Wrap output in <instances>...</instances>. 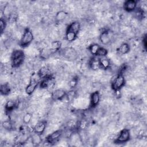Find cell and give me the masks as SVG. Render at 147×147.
I'll use <instances>...</instances> for the list:
<instances>
[{
	"label": "cell",
	"instance_id": "e0dca14e",
	"mask_svg": "<svg viewBox=\"0 0 147 147\" xmlns=\"http://www.w3.org/2000/svg\"><path fill=\"white\" fill-rule=\"evenodd\" d=\"M18 104L16 101L10 100H8L5 105V110L6 113H10L17 108Z\"/></svg>",
	"mask_w": 147,
	"mask_h": 147
},
{
	"label": "cell",
	"instance_id": "cb8c5ba5",
	"mask_svg": "<svg viewBox=\"0 0 147 147\" xmlns=\"http://www.w3.org/2000/svg\"><path fill=\"white\" fill-rule=\"evenodd\" d=\"M42 139L41 138V135L37 133H34V134L31 137L32 143L34 145H38L41 142Z\"/></svg>",
	"mask_w": 147,
	"mask_h": 147
},
{
	"label": "cell",
	"instance_id": "5b68a950",
	"mask_svg": "<svg viewBox=\"0 0 147 147\" xmlns=\"http://www.w3.org/2000/svg\"><path fill=\"white\" fill-rule=\"evenodd\" d=\"M130 138V130L128 129H123L119 132L118 136L114 140V143L117 144H121L126 143Z\"/></svg>",
	"mask_w": 147,
	"mask_h": 147
},
{
	"label": "cell",
	"instance_id": "f546056e",
	"mask_svg": "<svg viewBox=\"0 0 147 147\" xmlns=\"http://www.w3.org/2000/svg\"><path fill=\"white\" fill-rule=\"evenodd\" d=\"M6 24L7 23L6 20L4 18H1L0 19V32L1 34H2L5 31L6 27Z\"/></svg>",
	"mask_w": 147,
	"mask_h": 147
},
{
	"label": "cell",
	"instance_id": "7402d4cb",
	"mask_svg": "<svg viewBox=\"0 0 147 147\" xmlns=\"http://www.w3.org/2000/svg\"><path fill=\"white\" fill-rule=\"evenodd\" d=\"M67 16V13L64 10L59 11L55 16V21L57 22H61L64 20Z\"/></svg>",
	"mask_w": 147,
	"mask_h": 147
},
{
	"label": "cell",
	"instance_id": "6da1fadb",
	"mask_svg": "<svg viewBox=\"0 0 147 147\" xmlns=\"http://www.w3.org/2000/svg\"><path fill=\"white\" fill-rule=\"evenodd\" d=\"M25 53L21 49H16L11 55V65L13 68H18L21 66L25 60Z\"/></svg>",
	"mask_w": 147,
	"mask_h": 147
},
{
	"label": "cell",
	"instance_id": "30bf717a",
	"mask_svg": "<svg viewBox=\"0 0 147 147\" xmlns=\"http://www.w3.org/2000/svg\"><path fill=\"white\" fill-rule=\"evenodd\" d=\"M137 1L127 0L124 2L123 7L127 12H133L137 7Z\"/></svg>",
	"mask_w": 147,
	"mask_h": 147
},
{
	"label": "cell",
	"instance_id": "277c9868",
	"mask_svg": "<svg viewBox=\"0 0 147 147\" xmlns=\"http://www.w3.org/2000/svg\"><path fill=\"white\" fill-rule=\"evenodd\" d=\"M125 79L123 75L121 73L118 74L117 76L113 79L111 82V88L112 89L118 92L121 90V88L125 86Z\"/></svg>",
	"mask_w": 147,
	"mask_h": 147
},
{
	"label": "cell",
	"instance_id": "ba28073f",
	"mask_svg": "<svg viewBox=\"0 0 147 147\" xmlns=\"http://www.w3.org/2000/svg\"><path fill=\"white\" fill-rule=\"evenodd\" d=\"M39 83L40 81H38V79L35 78H32L30 80V82L25 88V92L26 94H28V95H32L36 90Z\"/></svg>",
	"mask_w": 147,
	"mask_h": 147
},
{
	"label": "cell",
	"instance_id": "7a4b0ae2",
	"mask_svg": "<svg viewBox=\"0 0 147 147\" xmlns=\"http://www.w3.org/2000/svg\"><path fill=\"white\" fill-rule=\"evenodd\" d=\"M59 52L60 55L63 59L69 61L76 60L78 57L77 51L75 48L71 47L61 48Z\"/></svg>",
	"mask_w": 147,
	"mask_h": 147
},
{
	"label": "cell",
	"instance_id": "8fae6325",
	"mask_svg": "<svg viewBox=\"0 0 147 147\" xmlns=\"http://www.w3.org/2000/svg\"><path fill=\"white\" fill-rule=\"evenodd\" d=\"M100 99V93L98 91H95L90 95V107H95L99 103Z\"/></svg>",
	"mask_w": 147,
	"mask_h": 147
},
{
	"label": "cell",
	"instance_id": "52a82bcc",
	"mask_svg": "<svg viewBox=\"0 0 147 147\" xmlns=\"http://www.w3.org/2000/svg\"><path fill=\"white\" fill-rule=\"evenodd\" d=\"M63 130L61 129L57 130L46 137V141L49 144H53L57 142L63 135Z\"/></svg>",
	"mask_w": 147,
	"mask_h": 147
},
{
	"label": "cell",
	"instance_id": "4dcf8cb0",
	"mask_svg": "<svg viewBox=\"0 0 147 147\" xmlns=\"http://www.w3.org/2000/svg\"><path fill=\"white\" fill-rule=\"evenodd\" d=\"M78 83V77H74L69 82V86L71 88H74L76 87Z\"/></svg>",
	"mask_w": 147,
	"mask_h": 147
},
{
	"label": "cell",
	"instance_id": "ffe728a7",
	"mask_svg": "<svg viewBox=\"0 0 147 147\" xmlns=\"http://www.w3.org/2000/svg\"><path fill=\"white\" fill-rule=\"evenodd\" d=\"M53 51L51 48H43L42 50H41L40 52V56L41 59L43 60L47 59L49 57V56L51 55Z\"/></svg>",
	"mask_w": 147,
	"mask_h": 147
},
{
	"label": "cell",
	"instance_id": "83f0119b",
	"mask_svg": "<svg viewBox=\"0 0 147 147\" xmlns=\"http://www.w3.org/2000/svg\"><path fill=\"white\" fill-rule=\"evenodd\" d=\"M2 126L7 130H11L13 129V124L10 120L3 121L2 123Z\"/></svg>",
	"mask_w": 147,
	"mask_h": 147
},
{
	"label": "cell",
	"instance_id": "4fadbf2b",
	"mask_svg": "<svg viewBox=\"0 0 147 147\" xmlns=\"http://www.w3.org/2000/svg\"><path fill=\"white\" fill-rule=\"evenodd\" d=\"M53 83V79L52 76H48L43 79H41V80L40 82L39 86L42 89H46L49 88Z\"/></svg>",
	"mask_w": 147,
	"mask_h": 147
},
{
	"label": "cell",
	"instance_id": "2e32d148",
	"mask_svg": "<svg viewBox=\"0 0 147 147\" xmlns=\"http://www.w3.org/2000/svg\"><path fill=\"white\" fill-rule=\"evenodd\" d=\"M37 76L40 79H41L48 76H51L52 75L51 74L50 69L46 66H44L41 67L38 71Z\"/></svg>",
	"mask_w": 147,
	"mask_h": 147
},
{
	"label": "cell",
	"instance_id": "603a6c76",
	"mask_svg": "<svg viewBox=\"0 0 147 147\" xmlns=\"http://www.w3.org/2000/svg\"><path fill=\"white\" fill-rule=\"evenodd\" d=\"M62 43L61 41L56 40L53 41L51 43V47L50 48L52 50L53 52L55 51H59L60 49L61 48Z\"/></svg>",
	"mask_w": 147,
	"mask_h": 147
},
{
	"label": "cell",
	"instance_id": "1f68e13d",
	"mask_svg": "<svg viewBox=\"0 0 147 147\" xmlns=\"http://www.w3.org/2000/svg\"><path fill=\"white\" fill-rule=\"evenodd\" d=\"M142 41L143 46H144L145 49H146V34H145V36H144Z\"/></svg>",
	"mask_w": 147,
	"mask_h": 147
},
{
	"label": "cell",
	"instance_id": "d4e9b609",
	"mask_svg": "<svg viewBox=\"0 0 147 147\" xmlns=\"http://www.w3.org/2000/svg\"><path fill=\"white\" fill-rule=\"evenodd\" d=\"M100 47V46L99 44L94 43V44H91L89 46L88 49H89L90 53H91V55H92L94 56H95L96 55V53Z\"/></svg>",
	"mask_w": 147,
	"mask_h": 147
},
{
	"label": "cell",
	"instance_id": "4316f807",
	"mask_svg": "<svg viewBox=\"0 0 147 147\" xmlns=\"http://www.w3.org/2000/svg\"><path fill=\"white\" fill-rule=\"evenodd\" d=\"M108 53V51L104 47H100L99 48V49H98L96 55L95 56L100 58V57H106V55Z\"/></svg>",
	"mask_w": 147,
	"mask_h": 147
},
{
	"label": "cell",
	"instance_id": "44dd1931",
	"mask_svg": "<svg viewBox=\"0 0 147 147\" xmlns=\"http://www.w3.org/2000/svg\"><path fill=\"white\" fill-rule=\"evenodd\" d=\"M99 62L100 65V69H107L110 67V60L106 57L99 58Z\"/></svg>",
	"mask_w": 147,
	"mask_h": 147
},
{
	"label": "cell",
	"instance_id": "8992f818",
	"mask_svg": "<svg viewBox=\"0 0 147 147\" xmlns=\"http://www.w3.org/2000/svg\"><path fill=\"white\" fill-rule=\"evenodd\" d=\"M113 38V33L109 29L102 31L99 36V41L103 45H107L110 43Z\"/></svg>",
	"mask_w": 147,
	"mask_h": 147
},
{
	"label": "cell",
	"instance_id": "f1b7e54d",
	"mask_svg": "<svg viewBox=\"0 0 147 147\" xmlns=\"http://www.w3.org/2000/svg\"><path fill=\"white\" fill-rule=\"evenodd\" d=\"M32 117H33V115H32V113H25L23 115V117H22L23 122L25 124L29 123L31 121V120L32 119Z\"/></svg>",
	"mask_w": 147,
	"mask_h": 147
},
{
	"label": "cell",
	"instance_id": "9c48e42d",
	"mask_svg": "<svg viewBox=\"0 0 147 147\" xmlns=\"http://www.w3.org/2000/svg\"><path fill=\"white\" fill-rule=\"evenodd\" d=\"M67 96L65 90L61 88L55 90L51 94V98L53 100L59 101L63 100Z\"/></svg>",
	"mask_w": 147,
	"mask_h": 147
},
{
	"label": "cell",
	"instance_id": "484cf974",
	"mask_svg": "<svg viewBox=\"0 0 147 147\" xmlns=\"http://www.w3.org/2000/svg\"><path fill=\"white\" fill-rule=\"evenodd\" d=\"M78 35L70 32H65V39L68 42H72L77 38Z\"/></svg>",
	"mask_w": 147,
	"mask_h": 147
},
{
	"label": "cell",
	"instance_id": "7c38bea8",
	"mask_svg": "<svg viewBox=\"0 0 147 147\" xmlns=\"http://www.w3.org/2000/svg\"><path fill=\"white\" fill-rule=\"evenodd\" d=\"M47 127V121H41L37 122L34 126L33 131L34 133H37L41 135L45 131Z\"/></svg>",
	"mask_w": 147,
	"mask_h": 147
},
{
	"label": "cell",
	"instance_id": "ac0fdd59",
	"mask_svg": "<svg viewBox=\"0 0 147 147\" xmlns=\"http://www.w3.org/2000/svg\"><path fill=\"white\" fill-rule=\"evenodd\" d=\"M11 91V88L10 85L7 83H5L1 84L0 86V92L2 95L7 96Z\"/></svg>",
	"mask_w": 147,
	"mask_h": 147
},
{
	"label": "cell",
	"instance_id": "3957f363",
	"mask_svg": "<svg viewBox=\"0 0 147 147\" xmlns=\"http://www.w3.org/2000/svg\"><path fill=\"white\" fill-rule=\"evenodd\" d=\"M33 34L31 30L28 28L25 29L19 41L20 46L22 48L27 47L33 41Z\"/></svg>",
	"mask_w": 147,
	"mask_h": 147
},
{
	"label": "cell",
	"instance_id": "d6986e66",
	"mask_svg": "<svg viewBox=\"0 0 147 147\" xmlns=\"http://www.w3.org/2000/svg\"><path fill=\"white\" fill-rule=\"evenodd\" d=\"M130 50V45L127 42H123L122 44H121V45L118 49V52L121 55H125L128 53Z\"/></svg>",
	"mask_w": 147,
	"mask_h": 147
},
{
	"label": "cell",
	"instance_id": "5bb4252c",
	"mask_svg": "<svg viewBox=\"0 0 147 147\" xmlns=\"http://www.w3.org/2000/svg\"><path fill=\"white\" fill-rule=\"evenodd\" d=\"M80 29V24L77 21H73L67 26L66 32H70L75 33L76 34H78Z\"/></svg>",
	"mask_w": 147,
	"mask_h": 147
},
{
	"label": "cell",
	"instance_id": "9a60e30c",
	"mask_svg": "<svg viewBox=\"0 0 147 147\" xmlns=\"http://www.w3.org/2000/svg\"><path fill=\"white\" fill-rule=\"evenodd\" d=\"M89 66L90 68L94 71L100 69L99 58L96 56L92 57L89 61Z\"/></svg>",
	"mask_w": 147,
	"mask_h": 147
}]
</instances>
